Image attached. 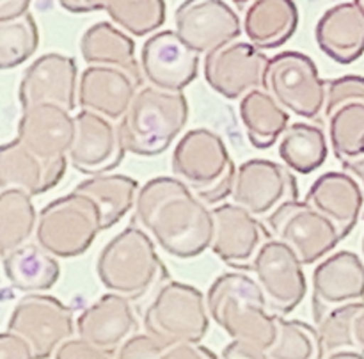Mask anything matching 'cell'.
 I'll return each mask as SVG.
<instances>
[{
  "label": "cell",
  "mask_w": 364,
  "mask_h": 359,
  "mask_svg": "<svg viewBox=\"0 0 364 359\" xmlns=\"http://www.w3.org/2000/svg\"><path fill=\"white\" fill-rule=\"evenodd\" d=\"M135 219L173 258L191 259L212 247L213 210L178 178L159 176L146 181L135 203Z\"/></svg>",
  "instance_id": "1"
},
{
  "label": "cell",
  "mask_w": 364,
  "mask_h": 359,
  "mask_svg": "<svg viewBox=\"0 0 364 359\" xmlns=\"http://www.w3.org/2000/svg\"><path fill=\"white\" fill-rule=\"evenodd\" d=\"M210 316L233 340L267 348L276 341V315L269 309L258 281L244 272L217 277L206 294Z\"/></svg>",
  "instance_id": "2"
},
{
  "label": "cell",
  "mask_w": 364,
  "mask_h": 359,
  "mask_svg": "<svg viewBox=\"0 0 364 359\" xmlns=\"http://www.w3.org/2000/svg\"><path fill=\"white\" fill-rule=\"evenodd\" d=\"M96 274L107 290L130 301L146 297L167 279L155 240L141 226H128L102 249Z\"/></svg>",
  "instance_id": "3"
},
{
  "label": "cell",
  "mask_w": 364,
  "mask_h": 359,
  "mask_svg": "<svg viewBox=\"0 0 364 359\" xmlns=\"http://www.w3.org/2000/svg\"><path fill=\"white\" fill-rule=\"evenodd\" d=\"M187 123L188 102L183 92L146 85L121 117L119 130L128 153L156 156L180 137Z\"/></svg>",
  "instance_id": "4"
},
{
  "label": "cell",
  "mask_w": 364,
  "mask_h": 359,
  "mask_svg": "<svg viewBox=\"0 0 364 359\" xmlns=\"http://www.w3.org/2000/svg\"><path fill=\"white\" fill-rule=\"evenodd\" d=\"M171 166L174 176L188 185L208 206L231 198L238 169L226 142L210 128L188 130L178 141Z\"/></svg>",
  "instance_id": "5"
},
{
  "label": "cell",
  "mask_w": 364,
  "mask_h": 359,
  "mask_svg": "<svg viewBox=\"0 0 364 359\" xmlns=\"http://www.w3.org/2000/svg\"><path fill=\"white\" fill-rule=\"evenodd\" d=\"M323 116L334 156L364 191V77L345 75L327 82Z\"/></svg>",
  "instance_id": "6"
},
{
  "label": "cell",
  "mask_w": 364,
  "mask_h": 359,
  "mask_svg": "<svg viewBox=\"0 0 364 359\" xmlns=\"http://www.w3.org/2000/svg\"><path fill=\"white\" fill-rule=\"evenodd\" d=\"M206 297L196 286L166 281L146 308L144 327L164 348L199 343L210 327Z\"/></svg>",
  "instance_id": "7"
},
{
  "label": "cell",
  "mask_w": 364,
  "mask_h": 359,
  "mask_svg": "<svg viewBox=\"0 0 364 359\" xmlns=\"http://www.w3.org/2000/svg\"><path fill=\"white\" fill-rule=\"evenodd\" d=\"M100 231H103L100 206L89 195L73 191L39 212L36 242L57 258H77L91 247Z\"/></svg>",
  "instance_id": "8"
},
{
  "label": "cell",
  "mask_w": 364,
  "mask_h": 359,
  "mask_svg": "<svg viewBox=\"0 0 364 359\" xmlns=\"http://www.w3.org/2000/svg\"><path fill=\"white\" fill-rule=\"evenodd\" d=\"M265 89L288 110L304 119H316L326 109L327 82L309 55L287 50L270 59Z\"/></svg>",
  "instance_id": "9"
},
{
  "label": "cell",
  "mask_w": 364,
  "mask_h": 359,
  "mask_svg": "<svg viewBox=\"0 0 364 359\" xmlns=\"http://www.w3.org/2000/svg\"><path fill=\"white\" fill-rule=\"evenodd\" d=\"M277 240L290 245L304 265L327 258L343 240L338 227L308 201H288L267 217Z\"/></svg>",
  "instance_id": "10"
},
{
  "label": "cell",
  "mask_w": 364,
  "mask_h": 359,
  "mask_svg": "<svg viewBox=\"0 0 364 359\" xmlns=\"http://www.w3.org/2000/svg\"><path fill=\"white\" fill-rule=\"evenodd\" d=\"M7 331L25 338L34 348L36 359H48L73 336V311L52 295L28 294L14 306Z\"/></svg>",
  "instance_id": "11"
},
{
  "label": "cell",
  "mask_w": 364,
  "mask_h": 359,
  "mask_svg": "<svg viewBox=\"0 0 364 359\" xmlns=\"http://www.w3.org/2000/svg\"><path fill=\"white\" fill-rule=\"evenodd\" d=\"M270 59L251 41L226 43L205 55L203 71L210 87L228 100H240L265 89Z\"/></svg>",
  "instance_id": "12"
},
{
  "label": "cell",
  "mask_w": 364,
  "mask_h": 359,
  "mask_svg": "<svg viewBox=\"0 0 364 359\" xmlns=\"http://www.w3.org/2000/svg\"><path fill=\"white\" fill-rule=\"evenodd\" d=\"M231 199L252 215L269 217L284 203L299 199L297 178L290 167L274 160H247L238 167Z\"/></svg>",
  "instance_id": "13"
},
{
  "label": "cell",
  "mask_w": 364,
  "mask_h": 359,
  "mask_svg": "<svg viewBox=\"0 0 364 359\" xmlns=\"http://www.w3.org/2000/svg\"><path fill=\"white\" fill-rule=\"evenodd\" d=\"M302 265L297 252L283 240L272 238L263 245L252 270L274 315L291 313L306 297L308 283Z\"/></svg>",
  "instance_id": "14"
},
{
  "label": "cell",
  "mask_w": 364,
  "mask_h": 359,
  "mask_svg": "<svg viewBox=\"0 0 364 359\" xmlns=\"http://www.w3.org/2000/svg\"><path fill=\"white\" fill-rule=\"evenodd\" d=\"M215 235L212 251L228 267L252 270L263 245L272 240V231L249 210L237 203H223L213 208Z\"/></svg>",
  "instance_id": "15"
},
{
  "label": "cell",
  "mask_w": 364,
  "mask_h": 359,
  "mask_svg": "<svg viewBox=\"0 0 364 359\" xmlns=\"http://www.w3.org/2000/svg\"><path fill=\"white\" fill-rule=\"evenodd\" d=\"M176 32L199 55L235 41L244 25L224 0H183L174 13Z\"/></svg>",
  "instance_id": "16"
},
{
  "label": "cell",
  "mask_w": 364,
  "mask_h": 359,
  "mask_svg": "<svg viewBox=\"0 0 364 359\" xmlns=\"http://www.w3.org/2000/svg\"><path fill=\"white\" fill-rule=\"evenodd\" d=\"M77 135L68 155L71 166L82 174L96 176L114 171L127 155L119 124L92 110L82 109L75 116Z\"/></svg>",
  "instance_id": "17"
},
{
  "label": "cell",
  "mask_w": 364,
  "mask_h": 359,
  "mask_svg": "<svg viewBox=\"0 0 364 359\" xmlns=\"http://www.w3.org/2000/svg\"><path fill=\"white\" fill-rule=\"evenodd\" d=\"M141 70L149 85L183 92V89L198 78L199 53L192 50L176 31H160L142 45Z\"/></svg>",
  "instance_id": "18"
},
{
  "label": "cell",
  "mask_w": 364,
  "mask_h": 359,
  "mask_svg": "<svg viewBox=\"0 0 364 359\" xmlns=\"http://www.w3.org/2000/svg\"><path fill=\"white\" fill-rule=\"evenodd\" d=\"M75 135V116L57 103H38L21 109L16 139L46 162L68 159Z\"/></svg>",
  "instance_id": "19"
},
{
  "label": "cell",
  "mask_w": 364,
  "mask_h": 359,
  "mask_svg": "<svg viewBox=\"0 0 364 359\" xmlns=\"http://www.w3.org/2000/svg\"><path fill=\"white\" fill-rule=\"evenodd\" d=\"M364 301V263L355 252L329 254L313 272V318H320L350 302Z\"/></svg>",
  "instance_id": "20"
},
{
  "label": "cell",
  "mask_w": 364,
  "mask_h": 359,
  "mask_svg": "<svg viewBox=\"0 0 364 359\" xmlns=\"http://www.w3.org/2000/svg\"><path fill=\"white\" fill-rule=\"evenodd\" d=\"M78 70L73 57L45 53L25 70L18 89L21 109L38 103H57L73 110L78 102Z\"/></svg>",
  "instance_id": "21"
},
{
  "label": "cell",
  "mask_w": 364,
  "mask_h": 359,
  "mask_svg": "<svg viewBox=\"0 0 364 359\" xmlns=\"http://www.w3.org/2000/svg\"><path fill=\"white\" fill-rule=\"evenodd\" d=\"M142 84V75L124 68L87 66L78 80V105L112 121H121Z\"/></svg>",
  "instance_id": "22"
},
{
  "label": "cell",
  "mask_w": 364,
  "mask_h": 359,
  "mask_svg": "<svg viewBox=\"0 0 364 359\" xmlns=\"http://www.w3.org/2000/svg\"><path fill=\"white\" fill-rule=\"evenodd\" d=\"M135 329L137 318L130 299L114 291L102 295L77 320L78 336L109 354L119 350Z\"/></svg>",
  "instance_id": "23"
},
{
  "label": "cell",
  "mask_w": 364,
  "mask_h": 359,
  "mask_svg": "<svg viewBox=\"0 0 364 359\" xmlns=\"http://www.w3.org/2000/svg\"><path fill=\"white\" fill-rule=\"evenodd\" d=\"M320 50L338 64H352L364 53V4L348 0L327 9L315 28Z\"/></svg>",
  "instance_id": "24"
},
{
  "label": "cell",
  "mask_w": 364,
  "mask_h": 359,
  "mask_svg": "<svg viewBox=\"0 0 364 359\" xmlns=\"http://www.w3.org/2000/svg\"><path fill=\"white\" fill-rule=\"evenodd\" d=\"M66 167L68 159L46 162L14 139L0 148V188H18L31 195L45 194L63 180Z\"/></svg>",
  "instance_id": "25"
},
{
  "label": "cell",
  "mask_w": 364,
  "mask_h": 359,
  "mask_svg": "<svg viewBox=\"0 0 364 359\" xmlns=\"http://www.w3.org/2000/svg\"><path fill=\"white\" fill-rule=\"evenodd\" d=\"M304 201L326 215L345 238L354 230L361 215L364 191L352 174L331 171L316 178Z\"/></svg>",
  "instance_id": "26"
},
{
  "label": "cell",
  "mask_w": 364,
  "mask_h": 359,
  "mask_svg": "<svg viewBox=\"0 0 364 359\" xmlns=\"http://www.w3.org/2000/svg\"><path fill=\"white\" fill-rule=\"evenodd\" d=\"M299 27L295 0H255L244 14V32L259 50L283 46Z\"/></svg>",
  "instance_id": "27"
},
{
  "label": "cell",
  "mask_w": 364,
  "mask_h": 359,
  "mask_svg": "<svg viewBox=\"0 0 364 359\" xmlns=\"http://www.w3.org/2000/svg\"><path fill=\"white\" fill-rule=\"evenodd\" d=\"M4 256V272L14 290L43 294L60 277V265L39 244H23Z\"/></svg>",
  "instance_id": "28"
},
{
  "label": "cell",
  "mask_w": 364,
  "mask_h": 359,
  "mask_svg": "<svg viewBox=\"0 0 364 359\" xmlns=\"http://www.w3.org/2000/svg\"><path fill=\"white\" fill-rule=\"evenodd\" d=\"M80 53L89 66H117L142 75L141 60L135 55V41L110 21L92 23L82 34Z\"/></svg>",
  "instance_id": "29"
},
{
  "label": "cell",
  "mask_w": 364,
  "mask_h": 359,
  "mask_svg": "<svg viewBox=\"0 0 364 359\" xmlns=\"http://www.w3.org/2000/svg\"><path fill=\"white\" fill-rule=\"evenodd\" d=\"M249 142L258 149L276 144L290 127V112L267 89H255L238 105Z\"/></svg>",
  "instance_id": "30"
},
{
  "label": "cell",
  "mask_w": 364,
  "mask_h": 359,
  "mask_svg": "<svg viewBox=\"0 0 364 359\" xmlns=\"http://www.w3.org/2000/svg\"><path fill=\"white\" fill-rule=\"evenodd\" d=\"M141 185L137 180L124 174H96L80 181L75 187V192L89 195L95 199L102 210L103 230L116 226L137 203Z\"/></svg>",
  "instance_id": "31"
},
{
  "label": "cell",
  "mask_w": 364,
  "mask_h": 359,
  "mask_svg": "<svg viewBox=\"0 0 364 359\" xmlns=\"http://www.w3.org/2000/svg\"><path fill=\"white\" fill-rule=\"evenodd\" d=\"M329 155V142L323 128L318 124H290L279 139V156L284 166L299 174H311L320 169Z\"/></svg>",
  "instance_id": "32"
},
{
  "label": "cell",
  "mask_w": 364,
  "mask_h": 359,
  "mask_svg": "<svg viewBox=\"0 0 364 359\" xmlns=\"http://www.w3.org/2000/svg\"><path fill=\"white\" fill-rule=\"evenodd\" d=\"M38 217L32 195L18 188L0 192V247L2 254L27 244L38 227Z\"/></svg>",
  "instance_id": "33"
},
{
  "label": "cell",
  "mask_w": 364,
  "mask_h": 359,
  "mask_svg": "<svg viewBox=\"0 0 364 359\" xmlns=\"http://www.w3.org/2000/svg\"><path fill=\"white\" fill-rule=\"evenodd\" d=\"M276 341L267 348L270 359H323L326 348L316 327L281 315H276Z\"/></svg>",
  "instance_id": "34"
},
{
  "label": "cell",
  "mask_w": 364,
  "mask_h": 359,
  "mask_svg": "<svg viewBox=\"0 0 364 359\" xmlns=\"http://www.w3.org/2000/svg\"><path fill=\"white\" fill-rule=\"evenodd\" d=\"M103 11L132 36L151 34L166 21V0H107Z\"/></svg>",
  "instance_id": "35"
},
{
  "label": "cell",
  "mask_w": 364,
  "mask_h": 359,
  "mask_svg": "<svg viewBox=\"0 0 364 359\" xmlns=\"http://www.w3.org/2000/svg\"><path fill=\"white\" fill-rule=\"evenodd\" d=\"M39 46V28L31 13L14 20L0 21V68L11 70L36 53Z\"/></svg>",
  "instance_id": "36"
},
{
  "label": "cell",
  "mask_w": 364,
  "mask_h": 359,
  "mask_svg": "<svg viewBox=\"0 0 364 359\" xmlns=\"http://www.w3.org/2000/svg\"><path fill=\"white\" fill-rule=\"evenodd\" d=\"M364 309V301L350 302L327 313L323 318L315 322L322 338L326 354L336 350H358L354 340L355 316Z\"/></svg>",
  "instance_id": "37"
},
{
  "label": "cell",
  "mask_w": 364,
  "mask_h": 359,
  "mask_svg": "<svg viewBox=\"0 0 364 359\" xmlns=\"http://www.w3.org/2000/svg\"><path fill=\"white\" fill-rule=\"evenodd\" d=\"M166 348L151 334H134L117 350V359H160Z\"/></svg>",
  "instance_id": "38"
},
{
  "label": "cell",
  "mask_w": 364,
  "mask_h": 359,
  "mask_svg": "<svg viewBox=\"0 0 364 359\" xmlns=\"http://www.w3.org/2000/svg\"><path fill=\"white\" fill-rule=\"evenodd\" d=\"M53 359H112V355L82 338H70L57 348Z\"/></svg>",
  "instance_id": "39"
},
{
  "label": "cell",
  "mask_w": 364,
  "mask_h": 359,
  "mask_svg": "<svg viewBox=\"0 0 364 359\" xmlns=\"http://www.w3.org/2000/svg\"><path fill=\"white\" fill-rule=\"evenodd\" d=\"M0 359H36V354L25 338L13 331H4L0 336Z\"/></svg>",
  "instance_id": "40"
},
{
  "label": "cell",
  "mask_w": 364,
  "mask_h": 359,
  "mask_svg": "<svg viewBox=\"0 0 364 359\" xmlns=\"http://www.w3.org/2000/svg\"><path fill=\"white\" fill-rule=\"evenodd\" d=\"M160 359H219L208 347L199 343H180L164 350Z\"/></svg>",
  "instance_id": "41"
},
{
  "label": "cell",
  "mask_w": 364,
  "mask_h": 359,
  "mask_svg": "<svg viewBox=\"0 0 364 359\" xmlns=\"http://www.w3.org/2000/svg\"><path fill=\"white\" fill-rule=\"evenodd\" d=\"M220 359H270V355L263 348L240 340H233L228 347H224Z\"/></svg>",
  "instance_id": "42"
},
{
  "label": "cell",
  "mask_w": 364,
  "mask_h": 359,
  "mask_svg": "<svg viewBox=\"0 0 364 359\" xmlns=\"http://www.w3.org/2000/svg\"><path fill=\"white\" fill-rule=\"evenodd\" d=\"M31 2L32 0H0V21L14 20L27 14Z\"/></svg>",
  "instance_id": "43"
},
{
  "label": "cell",
  "mask_w": 364,
  "mask_h": 359,
  "mask_svg": "<svg viewBox=\"0 0 364 359\" xmlns=\"http://www.w3.org/2000/svg\"><path fill=\"white\" fill-rule=\"evenodd\" d=\"M354 340H355V348L364 354V309L358 316H355Z\"/></svg>",
  "instance_id": "44"
},
{
  "label": "cell",
  "mask_w": 364,
  "mask_h": 359,
  "mask_svg": "<svg viewBox=\"0 0 364 359\" xmlns=\"http://www.w3.org/2000/svg\"><path fill=\"white\" fill-rule=\"evenodd\" d=\"M57 4H59L63 9L70 11V13H75V14H82V13H87V9H85V2L84 0H55Z\"/></svg>",
  "instance_id": "45"
},
{
  "label": "cell",
  "mask_w": 364,
  "mask_h": 359,
  "mask_svg": "<svg viewBox=\"0 0 364 359\" xmlns=\"http://www.w3.org/2000/svg\"><path fill=\"white\" fill-rule=\"evenodd\" d=\"M326 359H364V354L359 350H336L327 354Z\"/></svg>",
  "instance_id": "46"
},
{
  "label": "cell",
  "mask_w": 364,
  "mask_h": 359,
  "mask_svg": "<svg viewBox=\"0 0 364 359\" xmlns=\"http://www.w3.org/2000/svg\"><path fill=\"white\" fill-rule=\"evenodd\" d=\"M84 2H85V9H87V13H95V11L105 9L107 0H84Z\"/></svg>",
  "instance_id": "47"
},
{
  "label": "cell",
  "mask_w": 364,
  "mask_h": 359,
  "mask_svg": "<svg viewBox=\"0 0 364 359\" xmlns=\"http://www.w3.org/2000/svg\"><path fill=\"white\" fill-rule=\"evenodd\" d=\"M233 2L237 4L238 7H247L249 4H251V2H255V0H233Z\"/></svg>",
  "instance_id": "48"
},
{
  "label": "cell",
  "mask_w": 364,
  "mask_h": 359,
  "mask_svg": "<svg viewBox=\"0 0 364 359\" xmlns=\"http://www.w3.org/2000/svg\"><path fill=\"white\" fill-rule=\"evenodd\" d=\"M363 252H364V235H363Z\"/></svg>",
  "instance_id": "49"
},
{
  "label": "cell",
  "mask_w": 364,
  "mask_h": 359,
  "mask_svg": "<svg viewBox=\"0 0 364 359\" xmlns=\"http://www.w3.org/2000/svg\"><path fill=\"white\" fill-rule=\"evenodd\" d=\"M359 2H361V4H364V0H359Z\"/></svg>",
  "instance_id": "50"
},
{
  "label": "cell",
  "mask_w": 364,
  "mask_h": 359,
  "mask_svg": "<svg viewBox=\"0 0 364 359\" xmlns=\"http://www.w3.org/2000/svg\"><path fill=\"white\" fill-rule=\"evenodd\" d=\"M363 219H364V213H363Z\"/></svg>",
  "instance_id": "51"
}]
</instances>
